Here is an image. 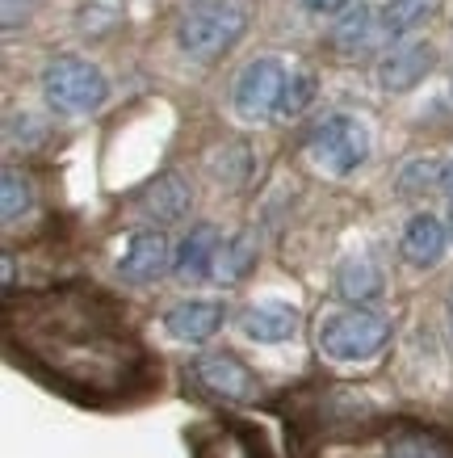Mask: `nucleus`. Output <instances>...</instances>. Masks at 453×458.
Listing matches in <instances>:
<instances>
[{"label": "nucleus", "instance_id": "1", "mask_svg": "<svg viewBox=\"0 0 453 458\" xmlns=\"http://www.w3.org/2000/svg\"><path fill=\"white\" fill-rule=\"evenodd\" d=\"M244 30H247V13L239 0H193L185 17H180L177 38L185 47V55L214 64L244 38Z\"/></svg>", "mask_w": 453, "mask_h": 458}, {"label": "nucleus", "instance_id": "2", "mask_svg": "<svg viewBox=\"0 0 453 458\" xmlns=\"http://www.w3.org/2000/svg\"><path fill=\"white\" fill-rule=\"evenodd\" d=\"M42 93H46V106L59 114H88L105 101L110 84H105V76H101L93 64L63 55V59H51V64H46V72H42Z\"/></svg>", "mask_w": 453, "mask_h": 458}, {"label": "nucleus", "instance_id": "3", "mask_svg": "<svg viewBox=\"0 0 453 458\" xmlns=\"http://www.w3.org/2000/svg\"><path fill=\"white\" fill-rule=\"evenodd\" d=\"M390 341V319L378 311H340L319 328V349L336 361H365Z\"/></svg>", "mask_w": 453, "mask_h": 458}, {"label": "nucleus", "instance_id": "4", "mask_svg": "<svg viewBox=\"0 0 453 458\" xmlns=\"http://www.w3.org/2000/svg\"><path fill=\"white\" fill-rule=\"evenodd\" d=\"M365 156H370V135H365V126L353 123V118H344V114L319 123L315 135H311V160H315L319 168L336 173V177L353 173Z\"/></svg>", "mask_w": 453, "mask_h": 458}, {"label": "nucleus", "instance_id": "5", "mask_svg": "<svg viewBox=\"0 0 453 458\" xmlns=\"http://www.w3.org/2000/svg\"><path fill=\"white\" fill-rule=\"evenodd\" d=\"M286 68L277 64V59H252L244 72H239V81H235V114L244 118V123H264L273 110H281V93H286Z\"/></svg>", "mask_w": 453, "mask_h": 458}, {"label": "nucleus", "instance_id": "6", "mask_svg": "<svg viewBox=\"0 0 453 458\" xmlns=\"http://www.w3.org/2000/svg\"><path fill=\"white\" fill-rule=\"evenodd\" d=\"M193 378L206 391L222 395V400H252L261 391L256 375L239 358H231V353H206V358H197L193 361Z\"/></svg>", "mask_w": 453, "mask_h": 458}, {"label": "nucleus", "instance_id": "7", "mask_svg": "<svg viewBox=\"0 0 453 458\" xmlns=\"http://www.w3.org/2000/svg\"><path fill=\"white\" fill-rule=\"evenodd\" d=\"M219 249H222V236L219 227L210 223H197L189 236L180 240V249L172 252V274L180 282H202L214 274V261H219Z\"/></svg>", "mask_w": 453, "mask_h": 458}, {"label": "nucleus", "instance_id": "8", "mask_svg": "<svg viewBox=\"0 0 453 458\" xmlns=\"http://www.w3.org/2000/svg\"><path fill=\"white\" fill-rule=\"evenodd\" d=\"M168 265H172V249H168L164 232H135L122 252L118 274H122L126 282H155Z\"/></svg>", "mask_w": 453, "mask_h": 458}, {"label": "nucleus", "instance_id": "9", "mask_svg": "<svg viewBox=\"0 0 453 458\" xmlns=\"http://www.w3.org/2000/svg\"><path fill=\"white\" fill-rule=\"evenodd\" d=\"M164 328L185 345H202L222 328V303H210V299H189V303H177L164 316Z\"/></svg>", "mask_w": 453, "mask_h": 458}, {"label": "nucleus", "instance_id": "10", "mask_svg": "<svg viewBox=\"0 0 453 458\" xmlns=\"http://www.w3.org/2000/svg\"><path fill=\"white\" fill-rule=\"evenodd\" d=\"M432 64H437L432 47H428V42H412V47H398V51H390V55L382 59L378 81H382V89H390V93H403V89H412V84L424 81L428 72H432Z\"/></svg>", "mask_w": 453, "mask_h": 458}, {"label": "nucleus", "instance_id": "11", "mask_svg": "<svg viewBox=\"0 0 453 458\" xmlns=\"http://www.w3.org/2000/svg\"><path fill=\"white\" fill-rule=\"evenodd\" d=\"M445 244H449V232L440 227V219L432 215H415L407 227H403V261L415 265V269H432V265L445 257Z\"/></svg>", "mask_w": 453, "mask_h": 458}, {"label": "nucleus", "instance_id": "12", "mask_svg": "<svg viewBox=\"0 0 453 458\" xmlns=\"http://www.w3.org/2000/svg\"><path fill=\"white\" fill-rule=\"evenodd\" d=\"M239 328H244L247 341L277 345V341H289V336L298 333V311L289 303H256L239 316Z\"/></svg>", "mask_w": 453, "mask_h": 458}, {"label": "nucleus", "instance_id": "13", "mask_svg": "<svg viewBox=\"0 0 453 458\" xmlns=\"http://www.w3.org/2000/svg\"><path fill=\"white\" fill-rule=\"evenodd\" d=\"M189 185L177 177V173H164L160 181H151L143 198H138V207L147 210L155 223H177L185 219V210H189Z\"/></svg>", "mask_w": 453, "mask_h": 458}, {"label": "nucleus", "instance_id": "14", "mask_svg": "<svg viewBox=\"0 0 453 458\" xmlns=\"http://www.w3.org/2000/svg\"><path fill=\"white\" fill-rule=\"evenodd\" d=\"M336 291H340V299H348V303L378 299V294H382V274H378V265L373 261L353 257V261L340 265V274H336Z\"/></svg>", "mask_w": 453, "mask_h": 458}, {"label": "nucleus", "instance_id": "15", "mask_svg": "<svg viewBox=\"0 0 453 458\" xmlns=\"http://www.w3.org/2000/svg\"><path fill=\"white\" fill-rule=\"evenodd\" d=\"M252 261H256V252H252V240H247V236H235L231 244H222V249H219V261H214V278L239 282L247 269H252Z\"/></svg>", "mask_w": 453, "mask_h": 458}, {"label": "nucleus", "instance_id": "16", "mask_svg": "<svg viewBox=\"0 0 453 458\" xmlns=\"http://www.w3.org/2000/svg\"><path fill=\"white\" fill-rule=\"evenodd\" d=\"M29 210V185L26 177L17 173V168H4V177H0V215H4V223L21 219Z\"/></svg>", "mask_w": 453, "mask_h": 458}, {"label": "nucleus", "instance_id": "17", "mask_svg": "<svg viewBox=\"0 0 453 458\" xmlns=\"http://www.w3.org/2000/svg\"><path fill=\"white\" fill-rule=\"evenodd\" d=\"M331 38H336L340 51H357L361 42L370 38V9H365V4H353V9L340 17V26H336Z\"/></svg>", "mask_w": 453, "mask_h": 458}, {"label": "nucleus", "instance_id": "18", "mask_svg": "<svg viewBox=\"0 0 453 458\" xmlns=\"http://www.w3.org/2000/svg\"><path fill=\"white\" fill-rule=\"evenodd\" d=\"M424 13H428V0H395V4H386L382 26H386V34H403V30H412Z\"/></svg>", "mask_w": 453, "mask_h": 458}, {"label": "nucleus", "instance_id": "19", "mask_svg": "<svg viewBox=\"0 0 453 458\" xmlns=\"http://www.w3.org/2000/svg\"><path fill=\"white\" fill-rule=\"evenodd\" d=\"M311 98H315V76H311V72L289 76V81H286V93H281V114H298Z\"/></svg>", "mask_w": 453, "mask_h": 458}, {"label": "nucleus", "instance_id": "20", "mask_svg": "<svg viewBox=\"0 0 453 458\" xmlns=\"http://www.w3.org/2000/svg\"><path fill=\"white\" fill-rule=\"evenodd\" d=\"M440 173L445 168L437 165V160H415V165H407V173H403V194H415V190H428V185H440Z\"/></svg>", "mask_w": 453, "mask_h": 458}, {"label": "nucleus", "instance_id": "21", "mask_svg": "<svg viewBox=\"0 0 453 458\" xmlns=\"http://www.w3.org/2000/svg\"><path fill=\"white\" fill-rule=\"evenodd\" d=\"M390 458H449V454L437 450L432 442H424V437H403V442L390 450Z\"/></svg>", "mask_w": 453, "mask_h": 458}, {"label": "nucleus", "instance_id": "22", "mask_svg": "<svg viewBox=\"0 0 453 458\" xmlns=\"http://www.w3.org/2000/svg\"><path fill=\"white\" fill-rule=\"evenodd\" d=\"M302 4H306L311 13H340L348 0H302Z\"/></svg>", "mask_w": 453, "mask_h": 458}, {"label": "nucleus", "instance_id": "23", "mask_svg": "<svg viewBox=\"0 0 453 458\" xmlns=\"http://www.w3.org/2000/svg\"><path fill=\"white\" fill-rule=\"evenodd\" d=\"M440 190H445V194L453 198V165L445 168V173H440Z\"/></svg>", "mask_w": 453, "mask_h": 458}, {"label": "nucleus", "instance_id": "24", "mask_svg": "<svg viewBox=\"0 0 453 458\" xmlns=\"http://www.w3.org/2000/svg\"><path fill=\"white\" fill-rule=\"evenodd\" d=\"M449 240H453V210H449Z\"/></svg>", "mask_w": 453, "mask_h": 458}, {"label": "nucleus", "instance_id": "25", "mask_svg": "<svg viewBox=\"0 0 453 458\" xmlns=\"http://www.w3.org/2000/svg\"><path fill=\"white\" fill-rule=\"evenodd\" d=\"M449 324H453V299H449Z\"/></svg>", "mask_w": 453, "mask_h": 458}]
</instances>
